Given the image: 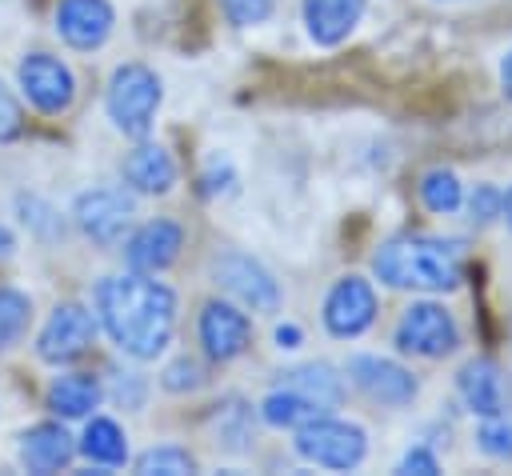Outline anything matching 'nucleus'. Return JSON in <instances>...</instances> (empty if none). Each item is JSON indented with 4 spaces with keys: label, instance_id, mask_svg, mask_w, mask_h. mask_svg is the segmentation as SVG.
<instances>
[{
    "label": "nucleus",
    "instance_id": "f03ea898",
    "mask_svg": "<svg viewBox=\"0 0 512 476\" xmlns=\"http://www.w3.org/2000/svg\"><path fill=\"white\" fill-rule=\"evenodd\" d=\"M372 268L388 288L448 292L460 284V244L436 236H396L380 244Z\"/></svg>",
    "mask_w": 512,
    "mask_h": 476
},
{
    "label": "nucleus",
    "instance_id": "9d476101",
    "mask_svg": "<svg viewBox=\"0 0 512 476\" xmlns=\"http://www.w3.org/2000/svg\"><path fill=\"white\" fill-rule=\"evenodd\" d=\"M456 392H460L464 408L476 412V416H484V420L512 412V380H508V372L492 356L468 360L460 368V376H456Z\"/></svg>",
    "mask_w": 512,
    "mask_h": 476
},
{
    "label": "nucleus",
    "instance_id": "f257e3e1",
    "mask_svg": "<svg viewBox=\"0 0 512 476\" xmlns=\"http://www.w3.org/2000/svg\"><path fill=\"white\" fill-rule=\"evenodd\" d=\"M96 316L112 344L136 360H152L168 348L176 328V292L148 272L108 276L96 288Z\"/></svg>",
    "mask_w": 512,
    "mask_h": 476
},
{
    "label": "nucleus",
    "instance_id": "1a4fd4ad",
    "mask_svg": "<svg viewBox=\"0 0 512 476\" xmlns=\"http://www.w3.org/2000/svg\"><path fill=\"white\" fill-rule=\"evenodd\" d=\"M20 88L32 100V108H40L48 116L64 112L76 96L72 68L60 56H48V52H32V56L20 60Z\"/></svg>",
    "mask_w": 512,
    "mask_h": 476
},
{
    "label": "nucleus",
    "instance_id": "6ab92c4d",
    "mask_svg": "<svg viewBox=\"0 0 512 476\" xmlns=\"http://www.w3.org/2000/svg\"><path fill=\"white\" fill-rule=\"evenodd\" d=\"M124 180L144 196H164L176 184V164L160 144H140L124 160Z\"/></svg>",
    "mask_w": 512,
    "mask_h": 476
},
{
    "label": "nucleus",
    "instance_id": "b1692460",
    "mask_svg": "<svg viewBox=\"0 0 512 476\" xmlns=\"http://www.w3.org/2000/svg\"><path fill=\"white\" fill-rule=\"evenodd\" d=\"M136 472L144 476H188L196 472V460L188 448H176V444H160V448H148L140 460H136Z\"/></svg>",
    "mask_w": 512,
    "mask_h": 476
},
{
    "label": "nucleus",
    "instance_id": "bb28decb",
    "mask_svg": "<svg viewBox=\"0 0 512 476\" xmlns=\"http://www.w3.org/2000/svg\"><path fill=\"white\" fill-rule=\"evenodd\" d=\"M476 444H480V452H488V456H496V460H512V412L488 416V420L476 428Z\"/></svg>",
    "mask_w": 512,
    "mask_h": 476
},
{
    "label": "nucleus",
    "instance_id": "72a5a7b5",
    "mask_svg": "<svg viewBox=\"0 0 512 476\" xmlns=\"http://www.w3.org/2000/svg\"><path fill=\"white\" fill-rule=\"evenodd\" d=\"M500 84L512 96V52H504V60H500Z\"/></svg>",
    "mask_w": 512,
    "mask_h": 476
},
{
    "label": "nucleus",
    "instance_id": "c756f323",
    "mask_svg": "<svg viewBox=\"0 0 512 476\" xmlns=\"http://www.w3.org/2000/svg\"><path fill=\"white\" fill-rule=\"evenodd\" d=\"M468 212H472L476 224H488L492 216H500V192H496L492 184H480V188L472 192V200H468Z\"/></svg>",
    "mask_w": 512,
    "mask_h": 476
},
{
    "label": "nucleus",
    "instance_id": "c9c22d12",
    "mask_svg": "<svg viewBox=\"0 0 512 476\" xmlns=\"http://www.w3.org/2000/svg\"><path fill=\"white\" fill-rule=\"evenodd\" d=\"M500 212H504V220H508V228H512V188L500 196Z\"/></svg>",
    "mask_w": 512,
    "mask_h": 476
},
{
    "label": "nucleus",
    "instance_id": "2f4dec72",
    "mask_svg": "<svg viewBox=\"0 0 512 476\" xmlns=\"http://www.w3.org/2000/svg\"><path fill=\"white\" fill-rule=\"evenodd\" d=\"M400 472H420V476H436L440 472V460L428 452V448H408L404 452V460H400Z\"/></svg>",
    "mask_w": 512,
    "mask_h": 476
},
{
    "label": "nucleus",
    "instance_id": "f8f14e48",
    "mask_svg": "<svg viewBox=\"0 0 512 476\" xmlns=\"http://www.w3.org/2000/svg\"><path fill=\"white\" fill-rule=\"evenodd\" d=\"M348 376L376 404L404 408V404L416 400V376L404 364H396V360H384V356H352L348 360Z\"/></svg>",
    "mask_w": 512,
    "mask_h": 476
},
{
    "label": "nucleus",
    "instance_id": "20e7f679",
    "mask_svg": "<svg viewBox=\"0 0 512 476\" xmlns=\"http://www.w3.org/2000/svg\"><path fill=\"white\" fill-rule=\"evenodd\" d=\"M296 452L308 460V464H320V468H336V472H348L364 460L368 452V436L360 424H348V420H336L328 412L304 420L296 428Z\"/></svg>",
    "mask_w": 512,
    "mask_h": 476
},
{
    "label": "nucleus",
    "instance_id": "423d86ee",
    "mask_svg": "<svg viewBox=\"0 0 512 476\" xmlns=\"http://www.w3.org/2000/svg\"><path fill=\"white\" fill-rule=\"evenodd\" d=\"M80 232L104 248L120 244L132 216H136V200L124 192V188H92V192H80L76 196V208H72Z\"/></svg>",
    "mask_w": 512,
    "mask_h": 476
},
{
    "label": "nucleus",
    "instance_id": "393cba45",
    "mask_svg": "<svg viewBox=\"0 0 512 476\" xmlns=\"http://www.w3.org/2000/svg\"><path fill=\"white\" fill-rule=\"evenodd\" d=\"M32 320V300L16 288H0V348L16 344Z\"/></svg>",
    "mask_w": 512,
    "mask_h": 476
},
{
    "label": "nucleus",
    "instance_id": "2eb2a0df",
    "mask_svg": "<svg viewBox=\"0 0 512 476\" xmlns=\"http://www.w3.org/2000/svg\"><path fill=\"white\" fill-rule=\"evenodd\" d=\"M56 32L64 44L92 52L112 32V4L108 0H60L56 8Z\"/></svg>",
    "mask_w": 512,
    "mask_h": 476
},
{
    "label": "nucleus",
    "instance_id": "473e14b6",
    "mask_svg": "<svg viewBox=\"0 0 512 476\" xmlns=\"http://www.w3.org/2000/svg\"><path fill=\"white\" fill-rule=\"evenodd\" d=\"M276 344L280 348H300V328L296 324H280L276 328Z\"/></svg>",
    "mask_w": 512,
    "mask_h": 476
},
{
    "label": "nucleus",
    "instance_id": "cd10ccee",
    "mask_svg": "<svg viewBox=\"0 0 512 476\" xmlns=\"http://www.w3.org/2000/svg\"><path fill=\"white\" fill-rule=\"evenodd\" d=\"M220 8L236 28H252V24H264L272 16L276 0H220Z\"/></svg>",
    "mask_w": 512,
    "mask_h": 476
},
{
    "label": "nucleus",
    "instance_id": "dca6fc26",
    "mask_svg": "<svg viewBox=\"0 0 512 476\" xmlns=\"http://www.w3.org/2000/svg\"><path fill=\"white\" fill-rule=\"evenodd\" d=\"M76 456V440L68 436L64 424H36L20 436V464L28 472H60Z\"/></svg>",
    "mask_w": 512,
    "mask_h": 476
},
{
    "label": "nucleus",
    "instance_id": "f3484780",
    "mask_svg": "<svg viewBox=\"0 0 512 476\" xmlns=\"http://www.w3.org/2000/svg\"><path fill=\"white\" fill-rule=\"evenodd\" d=\"M368 0H304V24L308 36L324 48L348 40V32L360 24Z\"/></svg>",
    "mask_w": 512,
    "mask_h": 476
},
{
    "label": "nucleus",
    "instance_id": "6e6552de",
    "mask_svg": "<svg viewBox=\"0 0 512 476\" xmlns=\"http://www.w3.org/2000/svg\"><path fill=\"white\" fill-rule=\"evenodd\" d=\"M376 320V292L364 276H340L324 296V328L340 340L368 332Z\"/></svg>",
    "mask_w": 512,
    "mask_h": 476
},
{
    "label": "nucleus",
    "instance_id": "ddd939ff",
    "mask_svg": "<svg viewBox=\"0 0 512 476\" xmlns=\"http://www.w3.org/2000/svg\"><path fill=\"white\" fill-rule=\"evenodd\" d=\"M200 344L212 360H236L252 344V324L236 304L212 300L200 312Z\"/></svg>",
    "mask_w": 512,
    "mask_h": 476
},
{
    "label": "nucleus",
    "instance_id": "39448f33",
    "mask_svg": "<svg viewBox=\"0 0 512 476\" xmlns=\"http://www.w3.org/2000/svg\"><path fill=\"white\" fill-rule=\"evenodd\" d=\"M460 344V328L452 320V312L436 300H416L404 308L400 324H396V348L408 356H424V360H440Z\"/></svg>",
    "mask_w": 512,
    "mask_h": 476
},
{
    "label": "nucleus",
    "instance_id": "0eeeda50",
    "mask_svg": "<svg viewBox=\"0 0 512 476\" xmlns=\"http://www.w3.org/2000/svg\"><path fill=\"white\" fill-rule=\"evenodd\" d=\"M212 276H216V284H220L228 296H236V300L248 304L252 312H272V308L280 304V288H276L272 272H268L260 260L244 256V252H220V256L212 260Z\"/></svg>",
    "mask_w": 512,
    "mask_h": 476
},
{
    "label": "nucleus",
    "instance_id": "5701e85b",
    "mask_svg": "<svg viewBox=\"0 0 512 476\" xmlns=\"http://www.w3.org/2000/svg\"><path fill=\"white\" fill-rule=\"evenodd\" d=\"M420 200H424V208L436 212V216L456 212L460 200H464L456 172H448V168H432V172H424V176H420Z\"/></svg>",
    "mask_w": 512,
    "mask_h": 476
},
{
    "label": "nucleus",
    "instance_id": "9b49d317",
    "mask_svg": "<svg viewBox=\"0 0 512 476\" xmlns=\"http://www.w3.org/2000/svg\"><path fill=\"white\" fill-rule=\"evenodd\" d=\"M92 336H96L92 312L80 308V304H60L48 316V324L40 328V336H36V352L48 364H68V360H76V356L88 352Z\"/></svg>",
    "mask_w": 512,
    "mask_h": 476
},
{
    "label": "nucleus",
    "instance_id": "aec40b11",
    "mask_svg": "<svg viewBox=\"0 0 512 476\" xmlns=\"http://www.w3.org/2000/svg\"><path fill=\"white\" fill-rule=\"evenodd\" d=\"M100 404V384L92 372H68V376H56L52 388H48V408L64 420H76V416H88L92 408Z\"/></svg>",
    "mask_w": 512,
    "mask_h": 476
},
{
    "label": "nucleus",
    "instance_id": "c85d7f7f",
    "mask_svg": "<svg viewBox=\"0 0 512 476\" xmlns=\"http://www.w3.org/2000/svg\"><path fill=\"white\" fill-rule=\"evenodd\" d=\"M168 392H192V388H200L204 384V372H200V364L196 360H188V356H180V360H172L168 368H164V380H160Z\"/></svg>",
    "mask_w": 512,
    "mask_h": 476
},
{
    "label": "nucleus",
    "instance_id": "a878e982",
    "mask_svg": "<svg viewBox=\"0 0 512 476\" xmlns=\"http://www.w3.org/2000/svg\"><path fill=\"white\" fill-rule=\"evenodd\" d=\"M212 424H216V436H220L216 444H224V448H244V440H248V432H252V416H248V408H244L240 400L216 404Z\"/></svg>",
    "mask_w": 512,
    "mask_h": 476
},
{
    "label": "nucleus",
    "instance_id": "7ed1b4c3",
    "mask_svg": "<svg viewBox=\"0 0 512 476\" xmlns=\"http://www.w3.org/2000/svg\"><path fill=\"white\" fill-rule=\"evenodd\" d=\"M160 76L144 64H120L108 80V116L124 136H148L160 108Z\"/></svg>",
    "mask_w": 512,
    "mask_h": 476
},
{
    "label": "nucleus",
    "instance_id": "4be33fe9",
    "mask_svg": "<svg viewBox=\"0 0 512 476\" xmlns=\"http://www.w3.org/2000/svg\"><path fill=\"white\" fill-rule=\"evenodd\" d=\"M260 416H264L272 428H300L304 420L320 416V408H312L304 396H296V392H288V388H272V392L264 396V404H260Z\"/></svg>",
    "mask_w": 512,
    "mask_h": 476
},
{
    "label": "nucleus",
    "instance_id": "a211bd4d",
    "mask_svg": "<svg viewBox=\"0 0 512 476\" xmlns=\"http://www.w3.org/2000/svg\"><path fill=\"white\" fill-rule=\"evenodd\" d=\"M276 388H288V392L304 396L320 412H332L344 400V380H340V372L332 364H300V368H288Z\"/></svg>",
    "mask_w": 512,
    "mask_h": 476
},
{
    "label": "nucleus",
    "instance_id": "4468645a",
    "mask_svg": "<svg viewBox=\"0 0 512 476\" xmlns=\"http://www.w3.org/2000/svg\"><path fill=\"white\" fill-rule=\"evenodd\" d=\"M180 248H184V228L176 220H148V224H140L128 236L124 256H128L132 272L156 276V272H164L180 256Z\"/></svg>",
    "mask_w": 512,
    "mask_h": 476
},
{
    "label": "nucleus",
    "instance_id": "412c9836",
    "mask_svg": "<svg viewBox=\"0 0 512 476\" xmlns=\"http://www.w3.org/2000/svg\"><path fill=\"white\" fill-rule=\"evenodd\" d=\"M80 452H84L92 464L116 468V464L128 460V440H124V432H120L116 420H108V416H92L88 428H84V436H80Z\"/></svg>",
    "mask_w": 512,
    "mask_h": 476
},
{
    "label": "nucleus",
    "instance_id": "7c9ffc66",
    "mask_svg": "<svg viewBox=\"0 0 512 476\" xmlns=\"http://www.w3.org/2000/svg\"><path fill=\"white\" fill-rule=\"evenodd\" d=\"M16 132H20V104H16V96L0 80V140H8Z\"/></svg>",
    "mask_w": 512,
    "mask_h": 476
},
{
    "label": "nucleus",
    "instance_id": "f704fd0d",
    "mask_svg": "<svg viewBox=\"0 0 512 476\" xmlns=\"http://www.w3.org/2000/svg\"><path fill=\"white\" fill-rule=\"evenodd\" d=\"M12 244H16V240H12V232L0 224V256H8V252H12Z\"/></svg>",
    "mask_w": 512,
    "mask_h": 476
}]
</instances>
